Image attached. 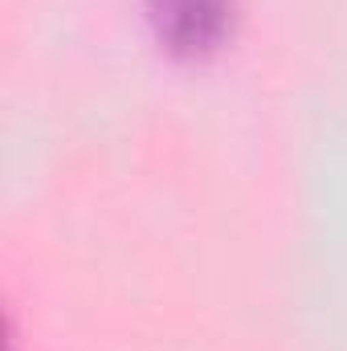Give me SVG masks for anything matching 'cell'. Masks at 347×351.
I'll return each instance as SVG.
<instances>
[{"mask_svg":"<svg viewBox=\"0 0 347 351\" xmlns=\"http://www.w3.org/2000/svg\"><path fill=\"white\" fill-rule=\"evenodd\" d=\"M156 37L184 58L208 53L233 25V0H147Z\"/></svg>","mask_w":347,"mask_h":351,"instance_id":"obj_1","label":"cell"}]
</instances>
